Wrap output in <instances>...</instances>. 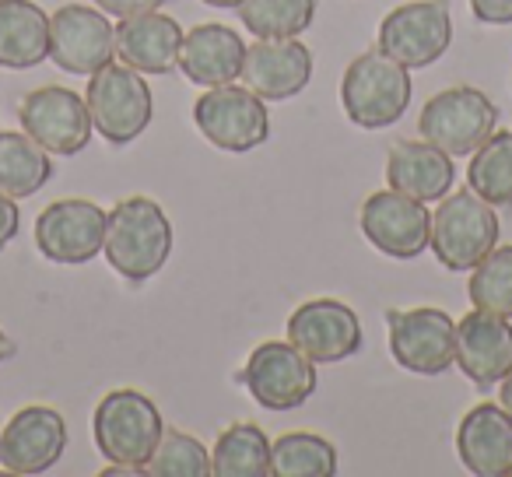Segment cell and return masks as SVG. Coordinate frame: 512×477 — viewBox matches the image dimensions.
Returning a JSON list of instances; mask_svg holds the SVG:
<instances>
[{
  "instance_id": "obj_1",
  "label": "cell",
  "mask_w": 512,
  "mask_h": 477,
  "mask_svg": "<svg viewBox=\"0 0 512 477\" xmlns=\"http://www.w3.org/2000/svg\"><path fill=\"white\" fill-rule=\"evenodd\" d=\"M106 260L120 278H155L172 257V221L151 197H127L109 211L106 221Z\"/></svg>"
},
{
  "instance_id": "obj_2",
  "label": "cell",
  "mask_w": 512,
  "mask_h": 477,
  "mask_svg": "<svg viewBox=\"0 0 512 477\" xmlns=\"http://www.w3.org/2000/svg\"><path fill=\"white\" fill-rule=\"evenodd\" d=\"M95 446L102 460H109L106 474H144V463L151 460L165 425L155 400L141 390H113L95 407Z\"/></svg>"
},
{
  "instance_id": "obj_3",
  "label": "cell",
  "mask_w": 512,
  "mask_h": 477,
  "mask_svg": "<svg viewBox=\"0 0 512 477\" xmlns=\"http://www.w3.org/2000/svg\"><path fill=\"white\" fill-rule=\"evenodd\" d=\"M341 106L362 130L393 127L411 106V74L383 50H369L348 64L341 78Z\"/></svg>"
},
{
  "instance_id": "obj_4",
  "label": "cell",
  "mask_w": 512,
  "mask_h": 477,
  "mask_svg": "<svg viewBox=\"0 0 512 477\" xmlns=\"http://www.w3.org/2000/svg\"><path fill=\"white\" fill-rule=\"evenodd\" d=\"M498 232V214L488 200L474 190H449L432 214L428 250L446 271H474L498 246Z\"/></svg>"
},
{
  "instance_id": "obj_5",
  "label": "cell",
  "mask_w": 512,
  "mask_h": 477,
  "mask_svg": "<svg viewBox=\"0 0 512 477\" xmlns=\"http://www.w3.org/2000/svg\"><path fill=\"white\" fill-rule=\"evenodd\" d=\"M85 102H88V113H92L95 130L109 144H116V148L134 144L148 130L151 113H155V102H151V88L144 81V74L127 64H113V60L88 78Z\"/></svg>"
},
{
  "instance_id": "obj_6",
  "label": "cell",
  "mask_w": 512,
  "mask_h": 477,
  "mask_svg": "<svg viewBox=\"0 0 512 477\" xmlns=\"http://www.w3.org/2000/svg\"><path fill=\"white\" fill-rule=\"evenodd\" d=\"M495 123H498V109L481 88L456 85L432 95L421 106L418 134L428 144L442 148L446 155L463 158V155H474L495 134Z\"/></svg>"
},
{
  "instance_id": "obj_7",
  "label": "cell",
  "mask_w": 512,
  "mask_h": 477,
  "mask_svg": "<svg viewBox=\"0 0 512 477\" xmlns=\"http://www.w3.org/2000/svg\"><path fill=\"white\" fill-rule=\"evenodd\" d=\"M193 123L214 148L232 155H246L271 137V116L264 99L239 85L207 88L193 102Z\"/></svg>"
},
{
  "instance_id": "obj_8",
  "label": "cell",
  "mask_w": 512,
  "mask_h": 477,
  "mask_svg": "<svg viewBox=\"0 0 512 477\" xmlns=\"http://www.w3.org/2000/svg\"><path fill=\"white\" fill-rule=\"evenodd\" d=\"M106 221L109 211L95 200H53L36 218V246L50 264H92L106 246Z\"/></svg>"
},
{
  "instance_id": "obj_9",
  "label": "cell",
  "mask_w": 512,
  "mask_h": 477,
  "mask_svg": "<svg viewBox=\"0 0 512 477\" xmlns=\"http://www.w3.org/2000/svg\"><path fill=\"white\" fill-rule=\"evenodd\" d=\"M453 43L449 0H411L400 4L379 25V50L390 60L411 67H432Z\"/></svg>"
},
{
  "instance_id": "obj_10",
  "label": "cell",
  "mask_w": 512,
  "mask_h": 477,
  "mask_svg": "<svg viewBox=\"0 0 512 477\" xmlns=\"http://www.w3.org/2000/svg\"><path fill=\"white\" fill-rule=\"evenodd\" d=\"M249 397L267 411H295L316 393V362L292 341H264L242 369Z\"/></svg>"
},
{
  "instance_id": "obj_11",
  "label": "cell",
  "mask_w": 512,
  "mask_h": 477,
  "mask_svg": "<svg viewBox=\"0 0 512 477\" xmlns=\"http://www.w3.org/2000/svg\"><path fill=\"white\" fill-rule=\"evenodd\" d=\"M390 355L414 376H442L456 362V323L435 306L390 313Z\"/></svg>"
},
{
  "instance_id": "obj_12",
  "label": "cell",
  "mask_w": 512,
  "mask_h": 477,
  "mask_svg": "<svg viewBox=\"0 0 512 477\" xmlns=\"http://www.w3.org/2000/svg\"><path fill=\"white\" fill-rule=\"evenodd\" d=\"M18 120L25 134L43 144L50 155H78L88 148L95 130L85 95L60 85H46L25 95L18 106Z\"/></svg>"
},
{
  "instance_id": "obj_13",
  "label": "cell",
  "mask_w": 512,
  "mask_h": 477,
  "mask_svg": "<svg viewBox=\"0 0 512 477\" xmlns=\"http://www.w3.org/2000/svg\"><path fill=\"white\" fill-rule=\"evenodd\" d=\"M362 235L390 260H414L432 243V211L400 190H379L358 214Z\"/></svg>"
},
{
  "instance_id": "obj_14",
  "label": "cell",
  "mask_w": 512,
  "mask_h": 477,
  "mask_svg": "<svg viewBox=\"0 0 512 477\" xmlns=\"http://www.w3.org/2000/svg\"><path fill=\"white\" fill-rule=\"evenodd\" d=\"M116 29L106 11L64 4L50 15V60L67 74L92 78L113 60Z\"/></svg>"
},
{
  "instance_id": "obj_15",
  "label": "cell",
  "mask_w": 512,
  "mask_h": 477,
  "mask_svg": "<svg viewBox=\"0 0 512 477\" xmlns=\"http://www.w3.org/2000/svg\"><path fill=\"white\" fill-rule=\"evenodd\" d=\"M67 449V421L57 407L29 404L0 428V467L32 477L57 467Z\"/></svg>"
},
{
  "instance_id": "obj_16",
  "label": "cell",
  "mask_w": 512,
  "mask_h": 477,
  "mask_svg": "<svg viewBox=\"0 0 512 477\" xmlns=\"http://www.w3.org/2000/svg\"><path fill=\"white\" fill-rule=\"evenodd\" d=\"M288 341L316 365H334L362 351V320L337 299L302 302L288 320Z\"/></svg>"
},
{
  "instance_id": "obj_17",
  "label": "cell",
  "mask_w": 512,
  "mask_h": 477,
  "mask_svg": "<svg viewBox=\"0 0 512 477\" xmlns=\"http://www.w3.org/2000/svg\"><path fill=\"white\" fill-rule=\"evenodd\" d=\"M239 78L260 99H295L313 81V50L302 39H256L246 46Z\"/></svg>"
},
{
  "instance_id": "obj_18",
  "label": "cell",
  "mask_w": 512,
  "mask_h": 477,
  "mask_svg": "<svg viewBox=\"0 0 512 477\" xmlns=\"http://www.w3.org/2000/svg\"><path fill=\"white\" fill-rule=\"evenodd\" d=\"M456 365L474 386L502 383L512 372V323L509 316L470 309L456 323Z\"/></svg>"
},
{
  "instance_id": "obj_19",
  "label": "cell",
  "mask_w": 512,
  "mask_h": 477,
  "mask_svg": "<svg viewBox=\"0 0 512 477\" xmlns=\"http://www.w3.org/2000/svg\"><path fill=\"white\" fill-rule=\"evenodd\" d=\"M456 453L477 477L512 474V414L502 404H477L456 428Z\"/></svg>"
},
{
  "instance_id": "obj_20",
  "label": "cell",
  "mask_w": 512,
  "mask_h": 477,
  "mask_svg": "<svg viewBox=\"0 0 512 477\" xmlns=\"http://www.w3.org/2000/svg\"><path fill=\"white\" fill-rule=\"evenodd\" d=\"M183 36L186 32L172 15L144 11L116 25V57L141 74H169L172 67H179Z\"/></svg>"
},
{
  "instance_id": "obj_21",
  "label": "cell",
  "mask_w": 512,
  "mask_h": 477,
  "mask_svg": "<svg viewBox=\"0 0 512 477\" xmlns=\"http://www.w3.org/2000/svg\"><path fill=\"white\" fill-rule=\"evenodd\" d=\"M456 165L453 155L442 148L421 141H397L386 158V183L390 190H400L407 197L421 200V204H435L453 190Z\"/></svg>"
},
{
  "instance_id": "obj_22",
  "label": "cell",
  "mask_w": 512,
  "mask_h": 477,
  "mask_svg": "<svg viewBox=\"0 0 512 477\" xmlns=\"http://www.w3.org/2000/svg\"><path fill=\"white\" fill-rule=\"evenodd\" d=\"M242 60H246V43L239 39V32L218 22L197 25L193 32H186L183 50H179L183 74L193 85L204 88L232 85L242 74Z\"/></svg>"
},
{
  "instance_id": "obj_23",
  "label": "cell",
  "mask_w": 512,
  "mask_h": 477,
  "mask_svg": "<svg viewBox=\"0 0 512 477\" xmlns=\"http://www.w3.org/2000/svg\"><path fill=\"white\" fill-rule=\"evenodd\" d=\"M50 57V15L36 0H0V67L29 71Z\"/></svg>"
},
{
  "instance_id": "obj_24",
  "label": "cell",
  "mask_w": 512,
  "mask_h": 477,
  "mask_svg": "<svg viewBox=\"0 0 512 477\" xmlns=\"http://www.w3.org/2000/svg\"><path fill=\"white\" fill-rule=\"evenodd\" d=\"M53 179V158L39 141L18 130H0V193L32 197Z\"/></svg>"
},
{
  "instance_id": "obj_25",
  "label": "cell",
  "mask_w": 512,
  "mask_h": 477,
  "mask_svg": "<svg viewBox=\"0 0 512 477\" xmlns=\"http://www.w3.org/2000/svg\"><path fill=\"white\" fill-rule=\"evenodd\" d=\"M211 474L218 477H267L271 467V439L260 425H228L211 449Z\"/></svg>"
},
{
  "instance_id": "obj_26",
  "label": "cell",
  "mask_w": 512,
  "mask_h": 477,
  "mask_svg": "<svg viewBox=\"0 0 512 477\" xmlns=\"http://www.w3.org/2000/svg\"><path fill=\"white\" fill-rule=\"evenodd\" d=\"M467 183L491 207H512V134L495 130L481 148L470 155Z\"/></svg>"
},
{
  "instance_id": "obj_27",
  "label": "cell",
  "mask_w": 512,
  "mask_h": 477,
  "mask_svg": "<svg viewBox=\"0 0 512 477\" xmlns=\"http://www.w3.org/2000/svg\"><path fill=\"white\" fill-rule=\"evenodd\" d=\"M337 449L316 432H285L271 442V467L278 477H334Z\"/></svg>"
},
{
  "instance_id": "obj_28",
  "label": "cell",
  "mask_w": 512,
  "mask_h": 477,
  "mask_svg": "<svg viewBox=\"0 0 512 477\" xmlns=\"http://www.w3.org/2000/svg\"><path fill=\"white\" fill-rule=\"evenodd\" d=\"M235 11L256 39H299L313 25L316 0H242Z\"/></svg>"
},
{
  "instance_id": "obj_29",
  "label": "cell",
  "mask_w": 512,
  "mask_h": 477,
  "mask_svg": "<svg viewBox=\"0 0 512 477\" xmlns=\"http://www.w3.org/2000/svg\"><path fill=\"white\" fill-rule=\"evenodd\" d=\"M151 477H207L211 474V453L200 439L183 428H165L151 460L144 463Z\"/></svg>"
},
{
  "instance_id": "obj_30",
  "label": "cell",
  "mask_w": 512,
  "mask_h": 477,
  "mask_svg": "<svg viewBox=\"0 0 512 477\" xmlns=\"http://www.w3.org/2000/svg\"><path fill=\"white\" fill-rule=\"evenodd\" d=\"M467 295L474 302V309L509 316L512 320V246H495L470 271Z\"/></svg>"
},
{
  "instance_id": "obj_31",
  "label": "cell",
  "mask_w": 512,
  "mask_h": 477,
  "mask_svg": "<svg viewBox=\"0 0 512 477\" xmlns=\"http://www.w3.org/2000/svg\"><path fill=\"white\" fill-rule=\"evenodd\" d=\"M165 0H95V8L106 11L109 18H134V15H144V11H158Z\"/></svg>"
},
{
  "instance_id": "obj_32",
  "label": "cell",
  "mask_w": 512,
  "mask_h": 477,
  "mask_svg": "<svg viewBox=\"0 0 512 477\" xmlns=\"http://www.w3.org/2000/svg\"><path fill=\"white\" fill-rule=\"evenodd\" d=\"M470 11L484 25H512V0H470Z\"/></svg>"
},
{
  "instance_id": "obj_33",
  "label": "cell",
  "mask_w": 512,
  "mask_h": 477,
  "mask_svg": "<svg viewBox=\"0 0 512 477\" xmlns=\"http://www.w3.org/2000/svg\"><path fill=\"white\" fill-rule=\"evenodd\" d=\"M18 225H22V211H18L15 197L0 193V250L11 246V239L18 235Z\"/></svg>"
},
{
  "instance_id": "obj_34",
  "label": "cell",
  "mask_w": 512,
  "mask_h": 477,
  "mask_svg": "<svg viewBox=\"0 0 512 477\" xmlns=\"http://www.w3.org/2000/svg\"><path fill=\"white\" fill-rule=\"evenodd\" d=\"M498 404H502L505 411L512 414V372H509V376L502 379V393H498Z\"/></svg>"
},
{
  "instance_id": "obj_35",
  "label": "cell",
  "mask_w": 512,
  "mask_h": 477,
  "mask_svg": "<svg viewBox=\"0 0 512 477\" xmlns=\"http://www.w3.org/2000/svg\"><path fill=\"white\" fill-rule=\"evenodd\" d=\"M207 8H221V11H232V8H239L242 0H204Z\"/></svg>"
},
{
  "instance_id": "obj_36",
  "label": "cell",
  "mask_w": 512,
  "mask_h": 477,
  "mask_svg": "<svg viewBox=\"0 0 512 477\" xmlns=\"http://www.w3.org/2000/svg\"><path fill=\"white\" fill-rule=\"evenodd\" d=\"M11 355V341H8V334H4V330H0V362H4V358Z\"/></svg>"
}]
</instances>
